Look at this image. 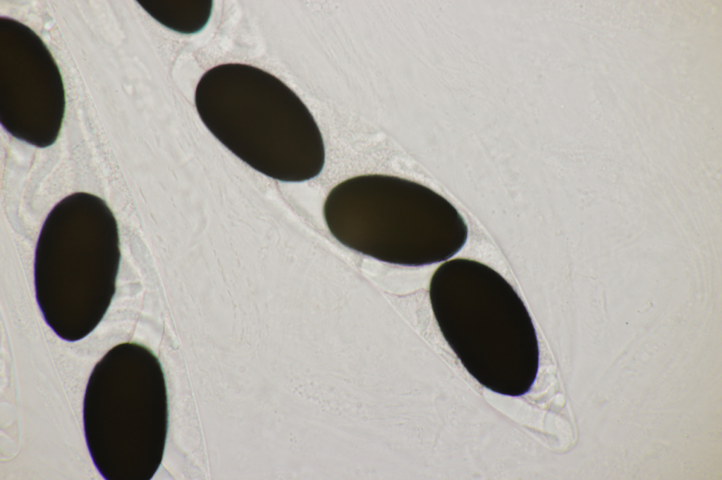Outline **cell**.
<instances>
[{
	"instance_id": "cell-2",
	"label": "cell",
	"mask_w": 722,
	"mask_h": 480,
	"mask_svg": "<svg viewBox=\"0 0 722 480\" xmlns=\"http://www.w3.org/2000/svg\"><path fill=\"white\" fill-rule=\"evenodd\" d=\"M121 260L116 220L105 202L72 194L49 212L35 255L36 299L47 324L61 339L91 333L116 292Z\"/></svg>"
},
{
	"instance_id": "cell-1",
	"label": "cell",
	"mask_w": 722,
	"mask_h": 480,
	"mask_svg": "<svg viewBox=\"0 0 722 480\" xmlns=\"http://www.w3.org/2000/svg\"><path fill=\"white\" fill-rule=\"evenodd\" d=\"M323 214L331 235L362 255L417 267L446 260L465 245L464 218L443 196L408 179L362 175L336 185Z\"/></svg>"
}]
</instances>
